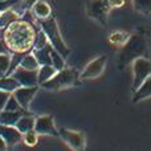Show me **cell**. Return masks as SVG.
I'll use <instances>...</instances> for the list:
<instances>
[{"label": "cell", "mask_w": 151, "mask_h": 151, "mask_svg": "<svg viewBox=\"0 0 151 151\" xmlns=\"http://www.w3.org/2000/svg\"><path fill=\"white\" fill-rule=\"evenodd\" d=\"M37 29L31 21L19 19L4 29V42L11 53H29L33 50Z\"/></svg>", "instance_id": "6da1fadb"}, {"label": "cell", "mask_w": 151, "mask_h": 151, "mask_svg": "<svg viewBox=\"0 0 151 151\" xmlns=\"http://www.w3.org/2000/svg\"><path fill=\"white\" fill-rule=\"evenodd\" d=\"M147 56H149L147 37L143 33H134L121 49L119 56H118V66L119 69H122L137 58L147 57Z\"/></svg>", "instance_id": "7a4b0ae2"}, {"label": "cell", "mask_w": 151, "mask_h": 151, "mask_svg": "<svg viewBox=\"0 0 151 151\" xmlns=\"http://www.w3.org/2000/svg\"><path fill=\"white\" fill-rule=\"evenodd\" d=\"M40 23V29L47 35L48 37V41L49 44L63 56L64 58H66L69 55H70V49L69 47L65 44L64 41L63 36H61V32H60V28H58V24H57V20H56L53 16H50L49 19L47 20H41L39 21Z\"/></svg>", "instance_id": "3957f363"}, {"label": "cell", "mask_w": 151, "mask_h": 151, "mask_svg": "<svg viewBox=\"0 0 151 151\" xmlns=\"http://www.w3.org/2000/svg\"><path fill=\"white\" fill-rule=\"evenodd\" d=\"M78 78H80V74L76 69L65 68L57 72L49 81L42 83L41 86L48 90H63V89H68L77 85Z\"/></svg>", "instance_id": "277c9868"}, {"label": "cell", "mask_w": 151, "mask_h": 151, "mask_svg": "<svg viewBox=\"0 0 151 151\" xmlns=\"http://www.w3.org/2000/svg\"><path fill=\"white\" fill-rule=\"evenodd\" d=\"M109 0H88L86 1V15L102 27L107 25V17L110 13Z\"/></svg>", "instance_id": "5b68a950"}, {"label": "cell", "mask_w": 151, "mask_h": 151, "mask_svg": "<svg viewBox=\"0 0 151 151\" xmlns=\"http://www.w3.org/2000/svg\"><path fill=\"white\" fill-rule=\"evenodd\" d=\"M133 90H137L151 76V61L147 57H139L133 61Z\"/></svg>", "instance_id": "8992f818"}, {"label": "cell", "mask_w": 151, "mask_h": 151, "mask_svg": "<svg viewBox=\"0 0 151 151\" xmlns=\"http://www.w3.org/2000/svg\"><path fill=\"white\" fill-rule=\"evenodd\" d=\"M58 137L73 151H85L86 139H85L83 133H81V131L61 129V130H58Z\"/></svg>", "instance_id": "52a82bcc"}, {"label": "cell", "mask_w": 151, "mask_h": 151, "mask_svg": "<svg viewBox=\"0 0 151 151\" xmlns=\"http://www.w3.org/2000/svg\"><path fill=\"white\" fill-rule=\"evenodd\" d=\"M106 63H107V57L106 56H98L94 60H91L88 65L85 66L82 72L80 73L81 80H94V78L99 77L104 73L105 68H106Z\"/></svg>", "instance_id": "ba28073f"}, {"label": "cell", "mask_w": 151, "mask_h": 151, "mask_svg": "<svg viewBox=\"0 0 151 151\" xmlns=\"http://www.w3.org/2000/svg\"><path fill=\"white\" fill-rule=\"evenodd\" d=\"M11 77L15 78L20 86H39L37 70H28V69L19 66L12 72Z\"/></svg>", "instance_id": "9c48e42d"}, {"label": "cell", "mask_w": 151, "mask_h": 151, "mask_svg": "<svg viewBox=\"0 0 151 151\" xmlns=\"http://www.w3.org/2000/svg\"><path fill=\"white\" fill-rule=\"evenodd\" d=\"M35 131L39 135H52L58 137V130L55 126V121L50 115H41L36 118L35 123Z\"/></svg>", "instance_id": "30bf717a"}, {"label": "cell", "mask_w": 151, "mask_h": 151, "mask_svg": "<svg viewBox=\"0 0 151 151\" xmlns=\"http://www.w3.org/2000/svg\"><path fill=\"white\" fill-rule=\"evenodd\" d=\"M37 89L39 86H20L13 91V97L17 99V102L20 104V106L24 110H28L29 105H31L32 99L35 98L37 93Z\"/></svg>", "instance_id": "8fae6325"}, {"label": "cell", "mask_w": 151, "mask_h": 151, "mask_svg": "<svg viewBox=\"0 0 151 151\" xmlns=\"http://www.w3.org/2000/svg\"><path fill=\"white\" fill-rule=\"evenodd\" d=\"M0 137L4 139V142L8 145V147L15 146L16 143L23 139V134L16 129V126H7L0 125Z\"/></svg>", "instance_id": "7c38bea8"}, {"label": "cell", "mask_w": 151, "mask_h": 151, "mask_svg": "<svg viewBox=\"0 0 151 151\" xmlns=\"http://www.w3.org/2000/svg\"><path fill=\"white\" fill-rule=\"evenodd\" d=\"M32 13H33L35 19H37L39 21L47 20L52 16V7L49 3H47L45 0H39L36 4L32 7Z\"/></svg>", "instance_id": "4fadbf2b"}, {"label": "cell", "mask_w": 151, "mask_h": 151, "mask_svg": "<svg viewBox=\"0 0 151 151\" xmlns=\"http://www.w3.org/2000/svg\"><path fill=\"white\" fill-rule=\"evenodd\" d=\"M24 114H28V110H19V111H7L3 110L0 111V125H7V126H16L21 117Z\"/></svg>", "instance_id": "5bb4252c"}, {"label": "cell", "mask_w": 151, "mask_h": 151, "mask_svg": "<svg viewBox=\"0 0 151 151\" xmlns=\"http://www.w3.org/2000/svg\"><path fill=\"white\" fill-rule=\"evenodd\" d=\"M151 97V76L139 86L137 90H134L133 94V102L134 104H138V102L147 99Z\"/></svg>", "instance_id": "9a60e30c"}, {"label": "cell", "mask_w": 151, "mask_h": 151, "mask_svg": "<svg viewBox=\"0 0 151 151\" xmlns=\"http://www.w3.org/2000/svg\"><path fill=\"white\" fill-rule=\"evenodd\" d=\"M53 47L50 44L45 45L41 49H33L32 53L35 55V57L37 58L40 66L42 65H52V60H50V52H52Z\"/></svg>", "instance_id": "2e32d148"}, {"label": "cell", "mask_w": 151, "mask_h": 151, "mask_svg": "<svg viewBox=\"0 0 151 151\" xmlns=\"http://www.w3.org/2000/svg\"><path fill=\"white\" fill-rule=\"evenodd\" d=\"M19 19H21V15L13 7L1 12V15H0V29H5L9 24L15 23Z\"/></svg>", "instance_id": "e0dca14e"}, {"label": "cell", "mask_w": 151, "mask_h": 151, "mask_svg": "<svg viewBox=\"0 0 151 151\" xmlns=\"http://www.w3.org/2000/svg\"><path fill=\"white\" fill-rule=\"evenodd\" d=\"M35 123H36V118L29 114H24L23 117L19 119V122L16 123V129H17L21 134H25V133H28V131L35 130Z\"/></svg>", "instance_id": "ac0fdd59"}, {"label": "cell", "mask_w": 151, "mask_h": 151, "mask_svg": "<svg viewBox=\"0 0 151 151\" xmlns=\"http://www.w3.org/2000/svg\"><path fill=\"white\" fill-rule=\"evenodd\" d=\"M56 73H57V70H56L52 65L40 66L39 70H37V80H39V85H42V83H45L47 81H49Z\"/></svg>", "instance_id": "d6986e66"}, {"label": "cell", "mask_w": 151, "mask_h": 151, "mask_svg": "<svg viewBox=\"0 0 151 151\" xmlns=\"http://www.w3.org/2000/svg\"><path fill=\"white\" fill-rule=\"evenodd\" d=\"M131 35L127 33L125 31H114L109 35V41L113 45H117V47H123V45L127 42V40L130 39Z\"/></svg>", "instance_id": "ffe728a7"}, {"label": "cell", "mask_w": 151, "mask_h": 151, "mask_svg": "<svg viewBox=\"0 0 151 151\" xmlns=\"http://www.w3.org/2000/svg\"><path fill=\"white\" fill-rule=\"evenodd\" d=\"M20 66L24 69H28V70H39L40 68V64L37 61V58L35 57V55L32 52L25 53L20 63Z\"/></svg>", "instance_id": "44dd1931"}, {"label": "cell", "mask_w": 151, "mask_h": 151, "mask_svg": "<svg viewBox=\"0 0 151 151\" xmlns=\"http://www.w3.org/2000/svg\"><path fill=\"white\" fill-rule=\"evenodd\" d=\"M17 88H20V85H19V82L13 77H11V76L0 77V90L13 93Z\"/></svg>", "instance_id": "7402d4cb"}, {"label": "cell", "mask_w": 151, "mask_h": 151, "mask_svg": "<svg viewBox=\"0 0 151 151\" xmlns=\"http://www.w3.org/2000/svg\"><path fill=\"white\" fill-rule=\"evenodd\" d=\"M50 60H52V66L57 72L65 69V58H64L63 56L55 49V48H53L52 52H50Z\"/></svg>", "instance_id": "603a6c76"}, {"label": "cell", "mask_w": 151, "mask_h": 151, "mask_svg": "<svg viewBox=\"0 0 151 151\" xmlns=\"http://www.w3.org/2000/svg\"><path fill=\"white\" fill-rule=\"evenodd\" d=\"M134 9L143 15H151V0H131Z\"/></svg>", "instance_id": "cb8c5ba5"}, {"label": "cell", "mask_w": 151, "mask_h": 151, "mask_svg": "<svg viewBox=\"0 0 151 151\" xmlns=\"http://www.w3.org/2000/svg\"><path fill=\"white\" fill-rule=\"evenodd\" d=\"M9 65H11V53L0 55V77L8 76Z\"/></svg>", "instance_id": "d4e9b609"}, {"label": "cell", "mask_w": 151, "mask_h": 151, "mask_svg": "<svg viewBox=\"0 0 151 151\" xmlns=\"http://www.w3.org/2000/svg\"><path fill=\"white\" fill-rule=\"evenodd\" d=\"M21 141H23L27 146L33 147V146H36L37 142H39V134H37L35 130L28 131V133L23 134V139H21Z\"/></svg>", "instance_id": "484cf974"}, {"label": "cell", "mask_w": 151, "mask_h": 151, "mask_svg": "<svg viewBox=\"0 0 151 151\" xmlns=\"http://www.w3.org/2000/svg\"><path fill=\"white\" fill-rule=\"evenodd\" d=\"M48 44H49V41H48L47 35H45L41 29L37 31V36H36V41H35L33 49H41V48H44L45 45H48Z\"/></svg>", "instance_id": "4316f807"}, {"label": "cell", "mask_w": 151, "mask_h": 151, "mask_svg": "<svg viewBox=\"0 0 151 151\" xmlns=\"http://www.w3.org/2000/svg\"><path fill=\"white\" fill-rule=\"evenodd\" d=\"M21 109H23V107L20 106L17 99L13 97V94H11V97L8 98L7 104H5V106H4V110H7V111H19V110H21Z\"/></svg>", "instance_id": "83f0119b"}, {"label": "cell", "mask_w": 151, "mask_h": 151, "mask_svg": "<svg viewBox=\"0 0 151 151\" xmlns=\"http://www.w3.org/2000/svg\"><path fill=\"white\" fill-rule=\"evenodd\" d=\"M39 1V0H19L17 1V5L21 8L20 12H21V16H23V13L25 12V11H31L32 7H33L36 3Z\"/></svg>", "instance_id": "f1b7e54d"}, {"label": "cell", "mask_w": 151, "mask_h": 151, "mask_svg": "<svg viewBox=\"0 0 151 151\" xmlns=\"http://www.w3.org/2000/svg\"><path fill=\"white\" fill-rule=\"evenodd\" d=\"M17 1L19 0H1V1H0V13L9 9V8H12V7H15V5L17 4Z\"/></svg>", "instance_id": "f546056e"}, {"label": "cell", "mask_w": 151, "mask_h": 151, "mask_svg": "<svg viewBox=\"0 0 151 151\" xmlns=\"http://www.w3.org/2000/svg\"><path fill=\"white\" fill-rule=\"evenodd\" d=\"M11 94H12V93H9V91L0 90V111H3V110H4V106H5V104H7L8 98L11 97Z\"/></svg>", "instance_id": "4dcf8cb0"}, {"label": "cell", "mask_w": 151, "mask_h": 151, "mask_svg": "<svg viewBox=\"0 0 151 151\" xmlns=\"http://www.w3.org/2000/svg\"><path fill=\"white\" fill-rule=\"evenodd\" d=\"M109 4L111 7V9H115V8H121L126 4V0H109Z\"/></svg>", "instance_id": "1f68e13d"}, {"label": "cell", "mask_w": 151, "mask_h": 151, "mask_svg": "<svg viewBox=\"0 0 151 151\" xmlns=\"http://www.w3.org/2000/svg\"><path fill=\"white\" fill-rule=\"evenodd\" d=\"M5 53H11L9 49L7 48V45H5L4 40L0 39V55H5Z\"/></svg>", "instance_id": "d6a6232c"}, {"label": "cell", "mask_w": 151, "mask_h": 151, "mask_svg": "<svg viewBox=\"0 0 151 151\" xmlns=\"http://www.w3.org/2000/svg\"><path fill=\"white\" fill-rule=\"evenodd\" d=\"M8 149V145L4 142V139L0 137V151H7Z\"/></svg>", "instance_id": "836d02e7"}, {"label": "cell", "mask_w": 151, "mask_h": 151, "mask_svg": "<svg viewBox=\"0 0 151 151\" xmlns=\"http://www.w3.org/2000/svg\"><path fill=\"white\" fill-rule=\"evenodd\" d=\"M0 1H1V0H0Z\"/></svg>", "instance_id": "e575fe53"}, {"label": "cell", "mask_w": 151, "mask_h": 151, "mask_svg": "<svg viewBox=\"0 0 151 151\" xmlns=\"http://www.w3.org/2000/svg\"><path fill=\"white\" fill-rule=\"evenodd\" d=\"M0 15H1V13H0Z\"/></svg>", "instance_id": "d590c367"}]
</instances>
